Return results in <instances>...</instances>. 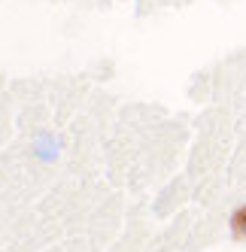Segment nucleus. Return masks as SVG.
Segmentation results:
<instances>
[{"mask_svg":"<svg viewBox=\"0 0 246 252\" xmlns=\"http://www.w3.org/2000/svg\"><path fill=\"white\" fill-rule=\"evenodd\" d=\"M231 234L237 240H246V204L231 213Z\"/></svg>","mask_w":246,"mask_h":252,"instance_id":"obj_1","label":"nucleus"}]
</instances>
